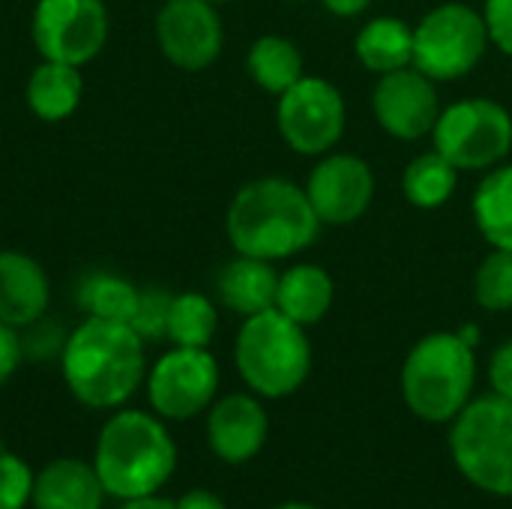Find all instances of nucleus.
Listing matches in <instances>:
<instances>
[{
    "mask_svg": "<svg viewBox=\"0 0 512 509\" xmlns=\"http://www.w3.org/2000/svg\"><path fill=\"white\" fill-rule=\"evenodd\" d=\"M171 300H174V294L165 291V288H159V285L138 288V306H135V315H132L129 327H132L144 342L168 339Z\"/></svg>",
    "mask_w": 512,
    "mask_h": 509,
    "instance_id": "nucleus-28",
    "label": "nucleus"
},
{
    "mask_svg": "<svg viewBox=\"0 0 512 509\" xmlns=\"http://www.w3.org/2000/svg\"><path fill=\"white\" fill-rule=\"evenodd\" d=\"M267 432H270V420L264 405L246 393H231L219 399L207 417L210 450L228 465L255 459L267 444Z\"/></svg>",
    "mask_w": 512,
    "mask_h": 509,
    "instance_id": "nucleus-15",
    "label": "nucleus"
},
{
    "mask_svg": "<svg viewBox=\"0 0 512 509\" xmlns=\"http://www.w3.org/2000/svg\"><path fill=\"white\" fill-rule=\"evenodd\" d=\"M333 279L318 264H294L285 273H279V291H276V309L297 321L300 327H312L327 318L333 306Z\"/></svg>",
    "mask_w": 512,
    "mask_h": 509,
    "instance_id": "nucleus-19",
    "label": "nucleus"
},
{
    "mask_svg": "<svg viewBox=\"0 0 512 509\" xmlns=\"http://www.w3.org/2000/svg\"><path fill=\"white\" fill-rule=\"evenodd\" d=\"M435 84L438 81L423 75L417 66L378 75V84L372 90V111L378 126L399 141H417L423 135H432L441 117V99Z\"/></svg>",
    "mask_w": 512,
    "mask_h": 509,
    "instance_id": "nucleus-12",
    "label": "nucleus"
},
{
    "mask_svg": "<svg viewBox=\"0 0 512 509\" xmlns=\"http://www.w3.org/2000/svg\"><path fill=\"white\" fill-rule=\"evenodd\" d=\"M72 396L96 411L117 408L144 381V339L120 321L87 318L75 327L60 354Z\"/></svg>",
    "mask_w": 512,
    "mask_h": 509,
    "instance_id": "nucleus-2",
    "label": "nucleus"
},
{
    "mask_svg": "<svg viewBox=\"0 0 512 509\" xmlns=\"http://www.w3.org/2000/svg\"><path fill=\"white\" fill-rule=\"evenodd\" d=\"M456 186H459V168L438 150L414 156L402 174V192L408 204L420 210L444 207L453 198Z\"/></svg>",
    "mask_w": 512,
    "mask_h": 509,
    "instance_id": "nucleus-24",
    "label": "nucleus"
},
{
    "mask_svg": "<svg viewBox=\"0 0 512 509\" xmlns=\"http://www.w3.org/2000/svg\"><path fill=\"white\" fill-rule=\"evenodd\" d=\"M489 30L483 12L465 3H441L414 27V66L432 81L465 78L486 54Z\"/></svg>",
    "mask_w": 512,
    "mask_h": 509,
    "instance_id": "nucleus-8",
    "label": "nucleus"
},
{
    "mask_svg": "<svg viewBox=\"0 0 512 509\" xmlns=\"http://www.w3.org/2000/svg\"><path fill=\"white\" fill-rule=\"evenodd\" d=\"M276 509H318V507H312V504H297V501H291V504H282V507H276Z\"/></svg>",
    "mask_w": 512,
    "mask_h": 509,
    "instance_id": "nucleus-37",
    "label": "nucleus"
},
{
    "mask_svg": "<svg viewBox=\"0 0 512 509\" xmlns=\"http://www.w3.org/2000/svg\"><path fill=\"white\" fill-rule=\"evenodd\" d=\"M354 54L363 69L387 75L405 66H414V27L402 18L381 15L360 27L354 39Z\"/></svg>",
    "mask_w": 512,
    "mask_h": 509,
    "instance_id": "nucleus-20",
    "label": "nucleus"
},
{
    "mask_svg": "<svg viewBox=\"0 0 512 509\" xmlns=\"http://www.w3.org/2000/svg\"><path fill=\"white\" fill-rule=\"evenodd\" d=\"M321 3L339 18H354V15H363L372 0H321Z\"/></svg>",
    "mask_w": 512,
    "mask_h": 509,
    "instance_id": "nucleus-35",
    "label": "nucleus"
},
{
    "mask_svg": "<svg viewBox=\"0 0 512 509\" xmlns=\"http://www.w3.org/2000/svg\"><path fill=\"white\" fill-rule=\"evenodd\" d=\"M33 474L15 453H0V509H24L33 498Z\"/></svg>",
    "mask_w": 512,
    "mask_h": 509,
    "instance_id": "nucleus-29",
    "label": "nucleus"
},
{
    "mask_svg": "<svg viewBox=\"0 0 512 509\" xmlns=\"http://www.w3.org/2000/svg\"><path fill=\"white\" fill-rule=\"evenodd\" d=\"M210 3H228V0H210Z\"/></svg>",
    "mask_w": 512,
    "mask_h": 509,
    "instance_id": "nucleus-39",
    "label": "nucleus"
},
{
    "mask_svg": "<svg viewBox=\"0 0 512 509\" xmlns=\"http://www.w3.org/2000/svg\"><path fill=\"white\" fill-rule=\"evenodd\" d=\"M306 195L321 225H354L372 207L375 171L354 153H324L306 180Z\"/></svg>",
    "mask_w": 512,
    "mask_h": 509,
    "instance_id": "nucleus-13",
    "label": "nucleus"
},
{
    "mask_svg": "<svg viewBox=\"0 0 512 509\" xmlns=\"http://www.w3.org/2000/svg\"><path fill=\"white\" fill-rule=\"evenodd\" d=\"M276 291H279V273L273 261L249 258V255H237L234 261H228L216 279L219 300L243 318L273 309Z\"/></svg>",
    "mask_w": 512,
    "mask_h": 509,
    "instance_id": "nucleus-18",
    "label": "nucleus"
},
{
    "mask_svg": "<svg viewBox=\"0 0 512 509\" xmlns=\"http://www.w3.org/2000/svg\"><path fill=\"white\" fill-rule=\"evenodd\" d=\"M321 228L306 189L282 177L246 183L225 216V231L237 255L264 261H285L306 252Z\"/></svg>",
    "mask_w": 512,
    "mask_h": 509,
    "instance_id": "nucleus-1",
    "label": "nucleus"
},
{
    "mask_svg": "<svg viewBox=\"0 0 512 509\" xmlns=\"http://www.w3.org/2000/svg\"><path fill=\"white\" fill-rule=\"evenodd\" d=\"M483 18H486L489 42L501 54L512 57V0H486Z\"/></svg>",
    "mask_w": 512,
    "mask_h": 509,
    "instance_id": "nucleus-31",
    "label": "nucleus"
},
{
    "mask_svg": "<svg viewBox=\"0 0 512 509\" xmlns=\"http://www.w3.org/2000/svg\"><path fill=\"white\" fill-rule=\"evenodd\" d=\"M21 357L24 354H21V336H18V330L0 321V387L12 378V372L18 369Z\"/></svg>",
    "mask_w": 512,
    "mask_h": 509,
    "instance_id": "nucleus-33",
    "label": "nucleus"
},
{
    "mask_svg": "<svg viewBox=\"0 0 512 509\" xmlns=\"http://www.w3.org/2000/svg\"><path fill=\"white\" fill-rule=\"evenodd\" d=\"M432 141L459 171H489L510 156L512 114L486 96L453 102L441 108Z\"/></svg>",
    "mask_w": 512,
    "mask_h": 509,
    "instance_id": "nucleus-7",
    "label": "nucleus"
},
{
    "mask_svg": "<svg viewBox=\"0 0 512 509\" xmlns=\"http://www.w3.org/2000/svg\"><path fill=\"white\" fill-rule=\"evenodd\" d=\"M120 509H177L174 501L168 498H156V495H147V498H132V501H123Z\"/></svg>",
    "mask_w": 512,
    "mask_h": 509,
    "instance_id": "nucleus-36",
    "label": "nucleus"
},
{
    "mask_svg": "<svg viewBox=\"0 0 512 509\" xmlns=\"http://www.w3.org/2000/svg\"><path fill=\"white\" fill-rule=\"evenodd\" d=\"M489 381L498 396L512 399V339L495 348V354L489 360Z\"/></svg>",
    "mask_w": 512,
    "mask_h": 509,
    "instance_id": "nucleus-32",
    "label": "nucleus"
},
{
    "mask_svg": "<svg viewBox=\"0 0 512 509\" xmlns=\"http://www.w3.org/2000/svg\"><path fill=\"white\" fill-rule=\"evenodd\" d=\"M234 360L252 393L264 399H285L306 384L312 369V345L306 327L273 306L243 321Z\"/></svg>",
    "mask_w": 512,
    "mask_h": 509,
    "instance_id": "nucleus-5",
    "label": "nucleus"
},
{
    "mask_svg": "<svg viewBox=\"0 0 512 509\" xmlns=\"http://www.w3.org/2000/svg\"><path fill=\"white\" fill-rule=\"evenodd\" d=\"M246 69L261 90L282 96L285 90H291L303 78V54L291 39L267 33V36H258L252 42L249 57H246Z\"/></svg>",
    "mask_w": 512,
    "mask_h": 509,
    "instance_id": "nucleus-22",
    "label": "nucleus"
},
{
    "mask_svg": "<svg viewBox=\"0 0 512 509\" xmlns=\"http://www.w3.org/2000/svg\"><path fill=\"white\" fill-rule=\"evenodd\" d=\"M174 507L177 509H228L225 504H222V498H216L213 492H204V489L186 492Z\"/></svg>",
    "mask_w": 512,
    "mask_h": 509,
    "instance_id": "nucleus-34",
    "label": "nucleus"
},
{
    "mask_svg": "<svg viewBox=\"0 0 512 509\" xmlns=\"http://www.w3.org/2000/svg\"><path fill=\"white\" fill-rule=\"evenodd\" d=\"M78 306L87 318H105L129 324L138 306V288L114 273H87L78 282Z\"/></svg>",
    "mask_w": 512,
    "mask_h": 509,
    "instance_id": "nucleus-25",
    "label": "nucleus"
},
{
    "mask_svg": "<svg viewBox=\"0 0 512 509\" xmlns=\"http://www.w3.org/2000/svg\"><path fill=\"white\" fill-rule=\"evenodd\" d=\"M108 39L102 0H39L33 9V45L42 60L90 63Z\"/></svg>",
    "mask_w": 512,
    "mask_h": 509,
    "instance_id": "nucleus-10",
    "label": "nucleus"
},
{
    "mask_svg": "<svg viewBox=\"0 0 512 509\" xmlns=\"http://www.w3.org/2000/svg\"><path fill=\"white\" fill-rule=\"evenodd\" d=\"M450 453L468 483L512 498V399L492 393L468 402L453 420Z\"/></svg>",
    "mask_w": 512,
    "mask_h": 509,
    "instance_id": "nucleus-6",
    "label": "nucleus"
},
{
    "mask_svg": "<svg viewBox=\"0 0 512 509\" xmlns=\"http://www.w3.org/2000/svg\"><path fill=\"white\" fill-rule=\"evenodd\" d=\"M159 51L180 69H207L225 42L222 18L210 0H168L156 15Z\"/></svg>",
    "mask_w": 512,
    "mask_h": 509,
    "instance_id": "nucleus-14",
    "label": "nucleus"
},
{
    "mask_svg": "<svg viewBox=\"0 0 512 509\" xmlns=\"http://www.w3.org/2000/svg\"><path fill=\"white\" fill-rule=\"evenodd\" d=\"M285 3H303V0H285Z\"/></svg>",
    "mask_w": 512,
    "mask_h": 509,
    "instance_id": "nucleus-38",
    "label": "nucleus"
},
{
    "mask_svg": "<svg viewBox=\"0 0 512 509\" xmlns=\"http://www.w3.org/2000/svg\"><path fill=\"white\" fill-rule=\"evenodd\" d=\"M27 333L21 336V354H27L30 360H45L54 354H63V345L69 336H63L57 321H45V315L33 324L24 327Z\"/></svg>",
    "mask_w": 512,
    "mask_h": 509,
    "instance_id": "nucleus-30",
    "label": "nucleus"
},
{
    "mask_svg": "<svg viewBox=\"0 0 512 509\" xmlns=\"http://www.w3.org/2000/svg\"><path fill=\"white\" fill-rule=\"evenodd\" d=\"M36 509H102L105 486L93 465L81 459H57L33 480Z\"/></svg>",
    "mask_w": 512,
    "mask_h": 509,
    "instance_id": "nucleus-17",
    "label": "nucleus"
},
{
    "mask_svg": "<svg viewBox=\"0 0 512 509\" xmlns=\"http://www.w3.org/2000/svg\"><path fill=\"white\" fill-rule=\"evenodd\" d=\"M219 315L204 294H177L168 315V339L177 348H207L216 336Z\"/></svg>",
    "mask_w": 512,
    "mask_h": 509,
    "instance_id": "nucleus-26",
    "label": "nucleus"
},
{
    "mask_svg": "<svg viewBox=\"0 0 512 509\" xmlns=\"http://www.w3.org/2000/svg\"><path fill=\"white\" fill-rule=\"evenodd\" d=\"M105 495L132 501L156 495L177 468L168 429L144 411H117L99 432L93 462Z\"/></svg>",
    "mask_w": 512,
    "mask_h": 509,
    "instance_id": "nucleus-3",
    "label": "nucleus"
},
{
    "mask_svg": "<svg viewBox=\"0 0 512 509\" xmlns=\"http://www.w3.org/2000/svg\"><path fill=\"white\" fill-rule=\"evenodd\" d=\"M219 390V366L207 348H177L162 354L147 378V396L159 417L189 420L210 408Z\"/></svg>",
    "mask_w": 512,
    "mask_h": 509,
    "instance_id": "nucleus-11",
    "label": "nucleus"
},
{
    "mask_svg": "<svg viewBox=\"0 0 512 509\" xmlns=\"http://www.w3.org/2000/svg\"><path fill=\"white\" fill-rule=\"evenodd\" d=\"M48 276L21 252H0V321L24 330L48 309Z\"/></svg>",
    "mask_w": 512,
    "mask_h": 509,
    "instance_id": "nucleus-16",
    "label": "nucleus"
},
{
    "mask_svg": "<svg viewBox=\"0 0 512 509\" xmlns=\"http://www.w3.org/2000/svg\"><path fill=\"white\" fill-rule=\"evenodd\" d=\"M477 381L474 345L456 333L423 336L402 366V396L423 423H453Z\"/></svg>",
    "mask_w": 512,
    "mask_h": 509,
    "instance_id": "nucleus-4",
    "label": "nucleus"
},
{
    "mask_svg": "<svg viewBox=\"0 0 512 509\" xmlns=\"http://www.w3.org/2000/svg\"><path fill=\"white\" fill-rule=\"evenodd\" d=\"M348 108L339 87L318 75H303L279 96L276 123L285 144L300 156H324L345 135Z\"/></svg>",
    "mask_w": 512,
    "mask_h": 509,
    "instance_id": "nucleus-9",
    "label": "nucleus"
},
{
    "mask_svg": "<svg viewBox=\"0 0 512 509\" xmlns=\"http://www.w3.org/2000/svg\"><path fill=\"white\" fill-rule=\"evenodd\" d=\"M474 297L486 312L512 309V249H492L474 276Z\"/></svg>",
    "mask_w": 512,
    "mask_h": 509,
    "instance_id": "nucleus-27",
    "label": "nucleus"
},
{
    "mask_svg": "<svg viewBox=\"0 0 512 509\" xmlns=\"http://www.w3.org/2000/svg\"><path fill=\"white\" fill-rule=\"evenodd\" d=\"M84 93V81L78 66L57 63V60H42L30 81H27V105L39 120L57 123L69 117Z\"/></svg>",
    "mask_w": 512,
    "mask_h": 509,
    "instance_id": "nucleus-21",
    "label": "nucleus"
},
{
    "mask_svg": "<svg viewBox=\"0 0 512 509\" xmlns=\"http://www.w3.org/2000/svg\"><path fill=\"white\" fill-rule=\"evenodd\" d=\"M474 222L492 249H512V165H495L474 192Z\"/></svg>",
    "mask_w": 512,
    "mask_h": 509,
    "instance_id": "nucleus-23",
    "label": "nucleus"
}]
</instances>
